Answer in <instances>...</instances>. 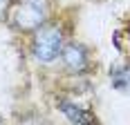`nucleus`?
<instances>
[{"label": "nucleus", "instance_id": "1", "mask_svg": "<svg viewBox=\"0 0 130 125\" xmlns=\"http://www.w3.org/2000/svg\"><path fill=\"white\" fill-rule=\"evenodd\" d=\"M63 34L61 29L54 25L40 27L34 36L31 43V51H34V58L40 62H52L58 58V54H63Z\"/></svg>", "mask_w": 130, "mask_h": 125}, {"label": "nucleus", "instance_id": "2", "mask_svg": "<svg viewBox=\"0 0 130 125\" xmlns=\"http://www.w3.org/2000/svg\"><path fill=\"white\" fill-rule=\"evenodd\" d=\"M45 18H47L45 0H23L13 11V25L23 31H31V29H40Z\"/></svg>", "mask_w": 130, "mask_h": 125}, {"label": "nucleus", "instance_id": "3", "mask_svg": "<svg viewBox=\"0 0 130 125\" xmlns=\"http://www.w3.org/2000/svg\"><path fill=\"white\" fill-rule=\"evenodd\" d=\"M63 62L65 67L74 74H81L88 69V49L81 45V43H70L63 47Z\"/></svg>", "mask_w": 130, "mask_h": 125}, {"label": "nucleus", "instance_id": "4", "mask_svg": "<svg viewBox=\"0 0 130 125\" xmlns=\"http://www.w3.org/2000/svg\"><path fill=\"white\" fill-rule=\"evenodd\" d=\"M58 110L65 114V118H67L72 125H96V121H94V116H92L90 110L81 107V105H76V103L61 100V103H58Z\"/></svg>", "mask_w": 130, "mask_h": 125}, {"label": "nucleus", "instance_id": "5", "mask_svg": "<svg viewBox=\"0 0 130 125\" xmlns=\"http://www.w3.org/2000/svg\"><path fill=\"white\" fill-rule=\"evenodd\" d=\"M110 85L119 92H130V65H115L110 69Z\"/></svg>", "mask_w": 130, "mask_h": 125}, {"label": "nucleus", "instance_id": "6", "mask_svg": "<svg viewBox=\"0 0 130 125\" xmlns=\"http://www.w3.org/2000/svg\"><path fill=\"white\" fill-rule=\"evenodd\" d=\"M7 7H9V0H0V18H5V13H7Z\"/></svg>", "mask_w": 130, "mask_h": 125}, {"label": "nucleus", "instance_id": "7", "mask_svg": "<svg viewBox=\"0 0 130 125\" xmlns=\"http://www.w3.org/2000/svg\"><path fill=\"white\" fill-rule=\"evenodd\" d=\"M0 125H5V123H2V118H0Z\"/></svg>", "mask_w": 130, "mask_h": 125}]
</instances>
